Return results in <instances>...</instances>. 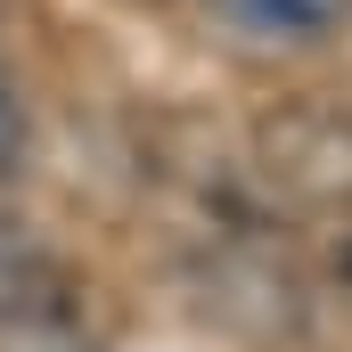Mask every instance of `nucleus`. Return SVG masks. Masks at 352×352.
I'll return each mask as SVG.
<instances>
[{"label":"nucleus","mask_w":352,"mask_h":352,"mask_svg":"<svg viewBox=\"0 0 352 352\" xmlns=\"http://www.w3.org/2000/svg\"><path fill=\"white\" fill-rule=\"evenodd\" d=\"M263 180L295 205H352V115L287 107L263 123Z\"/></svg>","instance_id":"nucleus-1"},{"label":"nucleus","mask_w":352,"mask_h":352,"mask_svg":"<svg viewBox=\"0 0 352 352\" xmlns=\"http://www.w3.org/2000/svg\"><path fill=\"white\" fill-rule=\"evenodd\" d=\"M0 352H90V336L74 328V311H50V320H16V328H0Z\"/></svg>","instance_id":"nucleus-4"},{"label":"nucleus","mask_w":352,"mask_h":352,"mask_svg":"<svg viewBox=\"0 0 352 352\" xmlns=\"http://www.w3.org/2000/svg\"><path fill=\"white\" fill-rule=\"evenodd\" d=\"M0 33H8V16H0Z\"/></svg>","instance_id":"nucleus-6"},{"label":"nucleus","mask_w":352,"mask_h":352,"mask_svg":"<svg viewBox=\"0 0 352 352\" xmlns=\"http://www.w3.org/2000/svg\"><path fill=\"white\" fill-rule=\"evenodd\" d=\"M50 311H74V270L33 221L0 213V328L50 320Z\"/></svg>","instance_id":"nucleus-2"},{"label":"nucleus","mask_w":352,"mask_h":352,"mask_svg":"<svg viewBox=\"0 0 352 352\" xmlns=\"http://www.w3.org/2000/svg\"><path fill=\"white\" fill-rule=\"evenodd\" d=\"M25 156H33V123H25V98L0 82V180L25 173Z\"/></svg>","instance_id":"nucleus-5"},{"label":"nucleus","mask_w":352,"mask_h":352,"mask_svg":"<svg viewBox=\"0 0 352 352\" xmlns=\"http://www.w3.org/2000/svg\"><path fill=\"white\" fill-rule=\"evenodd\" d=\"M246 33H270V41H320V33H336L344 25L352 0H221Z\"/></svg>","instance_id":"nucleus-3"}]
</instances>
